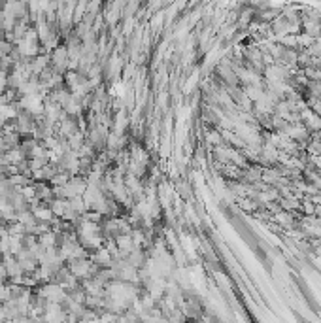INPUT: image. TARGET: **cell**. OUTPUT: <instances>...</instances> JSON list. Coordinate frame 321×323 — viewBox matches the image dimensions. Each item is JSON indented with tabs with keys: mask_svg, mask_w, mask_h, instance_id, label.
Instances as JSON below:
<instances>
[{
	"mask_svg": "<svg viewBox=\"0 0 321 323\" xmlns=\"http://www.w3.org/2000/svg\"><path fill=\"white\" fill-rule=\"evenodd\" d=\"M0 321H8V312H6L4 304H0Z\"/></svg>",
	"mask_w": 321,
	"mask_h": 323,
	"instance_id": "obj_10",
	"label": "cell"
},
{
	"mask_svg": "<svg viewBox=\"0 0 321 323\" xmlns=\"http://www.w3.org/2000/svg\"><path fill=\"white\" fill-rule=\"evenodd\" d=\"M8 89V72L0 70V96L6 93Z\"/></svg>",
	"mask_w": 321,
	"mask_h": 323,
	"instance_id": "obj_9",
	"label": "cell"
},
{
	"mask_svg": "<svg viewBox=\"0 0 321 323\" xmlns=\"http://www.w3.org/2000/svg\"><path fill=\"white\" fill-rule=\"evenodd\" d=\"M38 242L46 250H53V248H59V235H57L55 231H47L44 233L42 237H38Z\"/></svg>",
	"mask_w": 321,
	"mask_h": 323,
	"instance_id": "obj_6",
	"label": "cell"
},
{
	"mask_svg": "<svg viewBox=\"0 0 321 323\" xmlns=\"http://www.w3.org/2000/svg\"><path fill=\"white\" fill-rule=\"evenodd\" d=\"M34 293L38 297H42L46 302H53V304H63L66 297H68V293L57 284H42L34 289Z\"/></svg>",
	"mask_w": 321,
	"mask_h": 323,
	"instance_id": "obj_1",
	"label": "cell"
},
{
	"mask_svg": "<svg viewBox=\"0 0 321 323\" xmlns=\"http://www.w3.org/2000/svg\"><path fill=\"white\" fill-rule=\"evenodd\" d=\"M89 259L93 261L98 268H112L114 267V259H112V255L108 253L106 248H102V250H98V252L91 253V255H89Z\"/></svg>",
	"mask_w": 321,
	"mask_h": 323,
	"instance_id": "obj_4",
	"label": "cell"
},
{
	"mask_svg": "<svg viewBox=\"0 0 321 323\" xmlns=\"http://www.w3.org/2000/svg\"><path fill=\"white\" fill-rule=\"evenodd\" d=\"M46 68H49V55H46V53H40L38 57L31 59L32 76H40V74L46 70Z\"/></svg>",
	"mask_w": 321,
	"mask_h": 323,
	"instance_id": "obj_5",
	"label": "cell"
},
{
	"mask_svg": "<svg viewBox=\"0 0 321 323\" xmlns=\"http://www.w3.org/2000/svg\"><path fill=\"white\" fill-rule=\"evenodd\" d=\"M70 208L74 210V212L78 213V216H83L85 212H89V208H87L85 200H83V197H74L70 198Z\"/></svg>",
	"mask_w": 321,
	"mask_h": 323,
	"instance_id": "obj_8",
	"label": "cell"
},
{
	"mask_svg": "<svg viewBox=\"0 0 321 323\" xmlns=\"http://www.w3.org/2000/svg\"><path fill=\"white\" fill-rule=\"evenodd\" d=\"M0 261H2V253H0Z\"/></svg>",
	"mask_w": 321,
	"mask_h": 323,
	"instance_id": "obj_11",
	"label": "cell"
},
{
	"mask_svg": "<svg viewBox=\"0 0 321 323\" xmlns=\"http://www.w3.org/2000/svg\"><path fill=\"white\" fill-rule=\"evenodd\" d=\"M68 63H70V55H68V49L66 46H59L55 51H51V55H49V66L53 68L55 72L59 74H66L68 72Z\"/></svg>",
	"mask_w": 321,
	"mask_h": 323,
	"instance_id": "obj_2",
	"label": "cell"
},
{
	"mask_svg": "<svg viewBox=\"0 0 321 323\" xmlns=\"http://www.w3.org/2000/svg\"><path fill=\"white\" fill-rule=\"evenodd\" d=\"M49 208H51V212H53V216H55V218L63 220V216L66 213V210L70 208V200H64V198H55V200L49 204Z\"/></svg>",
	"mask_w": 321,
	"mask_h": 323,
	"instance_id": "obj_7",
	"label": "cell"
},
{
	"mask_svg": "<svg viewBox=\"0 0 321 323\" xmlns=\"http://www.w3.org/2000/svg\"><path fill=\"white\" fill-rule=\"evenodd\" d=\"M32 216H34V220L40 221V223H53V220H55V216H53V212H51V208L47 204H36L31 208Z\"/></svg>",
	"mask_w": 321,
	"mask_h": 323,
	"instance_id": "obj_3",
	"label": "cell"
}]
</instances>
